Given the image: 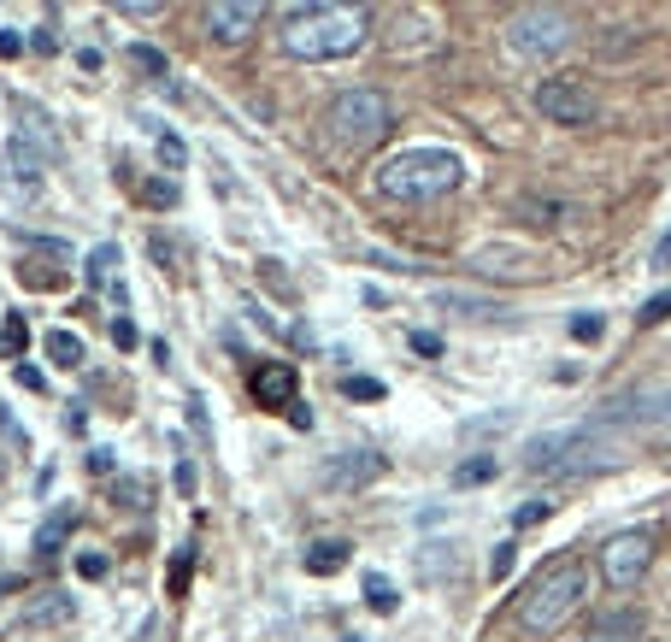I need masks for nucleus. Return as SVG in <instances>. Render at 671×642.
<instances>
[{
	"mask_svg": "<svg viewBox=\"0 0 671 642\" xmlns=\"http://www.w3.org/2000/svg\"><path fill=\"white\" fill-rule=\"evenodd\" d=\"M371 12L366 7H330V0H313V7H289L283 12V53L289 60H347V53L366 48Z\"/></svg>",
	"mask_w": 671,
	"mask_h": 642,
	"instance_id": "nucleus-1",
	"label": "nucleus"
},
{
	"mask_svg": "<svg viewBox=\"0 0 671 642\" xmlns=\"http://www.w3.org/2000/svg\"><path fill=\"white\" fill-rule=\"evenodd\" d=\"M583 602H589V566L583 560H553V566H542V572L524 583L518 625L530 637H553Z\"/></svg>",
	"mask_w": 671,
	"mask_h": 642,
	"instance_id": "nucleus-2",
	"label": "nucleus"
},
{
	"mask_svg": "<svg viewBox=\"0 0 671 642\" xmlns=\"http://www.w3.org/2000/svg\"><path fill=\"white\" fill-rule=\"evenodd\" d=\"M465 178V166H460V154H448V148H406L395 159H383L377 166V195L383 201H442V195H454Z\"/></svg>",
	"mask_w": 671,
	"mask_h": 642,
	"instance_id": "nucleus-3",
	"label": "nucleus"
},
{
	"mask_svg": "<svg viewBox=\"0 0 671 642\" xmlns=\"http://www.w3.org/2000/svg\"><path fill=\"white\" fill-rule=\"evenodd\" d=\"M325 130H330L335 148L366 154L395 130V100H389L383 89H342L330 100V112H325Z\"/></svg>",
	"mask_w": 671,
	"mask_h": 642,
	"instance_id": "nucleus-4",
	"label": "nucleus"
},
{
	"mask_svg": "<svg viewBox=\"0 0 671 642\" xmlns=\"http://www.w3.org/2000/svg\"><path fill=\"white\" fill-rule=\"evenodd\" d=\"M565 41H572V19L560 7H524L507 24V48L524 53V60H553Z\"/></svg>",
	"mask_w": 671,
	"mask_h": 642,
	"instance_id": "nucleus-5",
	"label": "nucleus"
},
{
	"mask_svg": "<svg viewBox=\"0 0 671 642\" xmlns=\"http://www.w3.org/2000/svg\"><path fill=\"white\" fill-rule=\"evenodd\" d=\"M536 112L548 124H595V95L572 77H542L536 83Z\"/></svg>",
	"mask_w": 671,
	"mask_h": 642,
	"instance_id": "nucleus-6",
	"label": "nucleus"
},
{
	"mask_svg": "<svg viewBox=\"0 0 671 642\" xmlns=\"http://www.w3.org/2000/svg\"><path fill=\"white\" fill-rule=\"evenodd\" d=\"M41 171H48V159H41L36 142L12 136L7 148H0V195H12V201H36Z\"/></svg>",
	"mask_w": 671,
	"mask_h": 642,
	"instance_id": "nucleus-7",
	"label": "nucleus"
},
{
	"mask_svg": "<svg viewBox=\"0 0 671 642\" xmlns=\"http://www.w3.org/2000/svg\"><path fill=\"white\" fill-rule=\"evenodd\" d=\"M648 560H654V536L648 531H619L601 548V572H607L612 590H631V583L648 572Z\"/></svg>",
	"mask_w": 671,
	"mask_h": 642,
	"instance_id": "nucleus-8",
	"label": "nucleus"
},
{
	"mask_svg": "<svg viewBox=\"0 0 671 642\" xmlns=\"http://www.w3.org/2000/svg\"><path fill=\"white\" fill-rule=\"evenodd\" d=\"M383 477V455L377 448H342V455L330 460V472H325V489L335 495H347V489H366Z\"/></svg>",
	"mask_w": 671,
	"mask_h": 642,
	"instance_id": "nucleus-9",
	"label": "nucleus"
},
{
	"mask_svg": "<svg viewBox=\"0 0 671 642\" xmlns=\"http://www.w3.org/2000/svg\"><path fill=\"white\" fill-rule=\"evenodd\" d=\"M247 389H254V401H259V407L283 413V407H295L301 377H295V366H289V360H259L254 377H247Z\"/></svg>",
	"mask_w": 671,
	"mask_h": 642,
	"instance_id": "nucleus-10",
	"label": "nucleus"
},
{
	"mask_svg": "<svg viewBox=\"0 0 671 642\" xmlns=\"http://www.w3.org/2000/svg\"><path fill=\"white\" fill-rule=\"evenodd\" d=\"M259 19H266V7H254V0H212L207 7V31L218 41H242L247 31H259Z\"/></svg>",
	"mask_w": 671,
	"mask_h": 642,
	"instance_id": "nucleus-11",
	"label": "nucleus"
},
{
	"mask_svg": "<svg viewBox=\"0 0 671 642\" xmlns=\"http://www.w3.org/2000/svg\"><path fill=\"white\" fill-rule=\"evenodd\" d=\"M583 431H589V425H577V431H548V436H536V443H530V455H524V465H530V472H560V465L572 460V448L583 443Z\"/></svg>",
	"mask_w": 671,
	"mask_h": 642,
	"instance_id": "nucleus-12",
	"label": "nucleus"
},
{
	"mask_svg": "<svg viewBox=\"0 0 671 642\" xmlns=\"http://www.w3.org/2000/svg\"><path fill=\"white\" fill-rule=\"evenodd\" d=\"M619 413H631V419H648V425H666L671 431V389H642V396L631 401H612ZM619 413H607V419H619Z\"/></svg>",
	"mask_w": 671,
	"mask_h": 642,
	"instance_id": "nucleus-13",
	"label": "nucleus"
},
{
	"mask_svg": "<svg viewBox=\"0 0 671 642\" xmlns=\"http://www.w3.org/2000/svg\"><path fill=\"white\" fill-rule=\"evenodd\" d=\"M583 642H642V613H601L589 619Z\"/></svg>",
	"mask_w": 671,
	"mask_h": 642,
	"instance_id": "nucleus-14",
	"label": "nucleus"
},
{
	"mask_svg": "<svg viewBox=\"0 0 671 642\" xmlns=\"http://www.w3.org/2000/svg\"><path fill=\"white\" fill-rule=\"evenodd\" d=\"M301 566H306V572H313V578H330V572H342V566H347V543H342V536H318V543L301 554Z\"/></svg>",
	"mask_w": 671,
	"mask_h": 642,
	"instance_id": "nucleus-15",
	"label": "nucleus"
},
{
	"mask_svg": "<svg viewBox=\"0 0 671 642\" xmlns=\"http://www.w3.org/2000/svg\"><path fill=\"white\" fill-rule=\"evenodd\" d=\"M71 531H77V507H60V513L36 531V554H60V543H65Z\"/></svg>",
	"mask_w": 671,
	"mask_h": 642,
	"instance_id": "nucleus-16",
	"label": "nucleus"
},
{
	"mask_svg": "<svg viewBox=\"0 0 671 642\" xmlns=\"http://www.w3.org/2000/svg\"><path fill=\"white\" fill-rule=\"evenodd\" d=\"M48 360H53V366H65V372H77L83 366V342L71 337V330H48Z\"/></svg>",
	"mask_w": 671,
	"mask_h": 642,
	"instance_id": "nucleus-17",
	"label": "nucleus"
},
{
	"mask_svg": "<svg viewBox=\"0 0 671 642\" xmlns=\"http://www.w3.org/2000/svg\"><path fill=\"white\" fill-rule=\"evenodd\" d=\"M495 477V455H472L454 465V489H472V484H489Z\"/></svg>",
	"mask_w": 671,
	"mask_h": 642,
	"instance_id": "nucleus-18",
	"label": "nucleus"
},
{
	"mask_svg": "<svg viewBox=\"0 0 671 642\" xmlns=\"http://www.w3.org/2000/svg\"><path fill=\"white\" fill-rule=\"evenodd\" d=\"M0 348H7L12 360H24V348H30V325H24V313H7V325H0Z\"/></svg>",
	"mask_w": 671,
	"mask_h": 642,
	"instance_id": "nucleus-19",
	"label": "nucleus"
},
{
	"mask_svg": "<svg viewBox=\"0 0 671 642\" xmlns=\"http://www.w3.org/2000/svg\"><path fill=\"white\" fill-rule=\"evenodd\" d=\"M19 283H30V289H60L65 271H60V266H41V259H24V266H19Z\"/></svg>",
	"mask_w": 671,
	"mask_h": 642,
	"instance_id": "nucleus-20",
	"label": "nucleus"
},
{
	"mask_svg": "<svg viewBox=\"0 0 671 642\" xmlns=\"http://www.w3.org/2000/svg\"><path fill=\"white\" fill-rule=\"evenodd\" d=\"M71 595H53V602H36L30 613H24V625H60V619H71Z\"/></svg>",
	"mask_w": 671,
	"mask_h": 642,
	"instance_id": "nucleus-21",
	"label": "nucleus"
},
{
	"mask_svg": "<svg viewBox=\"0 0 671 642\" xmlns=\"http://www.w3.org/2000/svg\"><path fill=\"white\" fill-rule=\"evenodd\" d=\"M366 602H371L377 613H395V607H401V595H395V583H389L383 572H371V578H366Z\"/></svg>",
	"mask_w": 671,
	"mask_h": 642,
	"instance_id": "nucleus-22",
	"label": "nucleus"
},
{
	"mask_svg": "<svg viewBox=\"0 0 671 642\" xmlns=\"http://www.w3.org/2000/svg\"><path fill=\"white\" fill-rule=\"evenodd\" d=\"M442 566L454 572V548H448V543H425V554H418V572H425V578H442Z\"/></svg>",
	"mask_w": 671,
	"mask_h": 642,
	"instance_id": "nucleus-23",
	"label": "nucleus"
},
{
	"mask_svg": "<svg viewBox=\"0 0 671 642\" xmlns=\"http://www.w3.org/2000/svg\"><path fill=\"white\" fill-rule=\"evenodd\" d=\"M112 266H119V247L100 242L95 254H89V283H95V289H100V283H112Z\"/></svg>",
	"mask_w": 671,
	"mask_h": 642,
	"instance_id": "nucleus-24",
	"label": "nucleus"
},
{
	"mask_svg": "<svg viewBox=\"0 0 671 642\" xmlns=\"http://www.w3.org/2000/svg\"><path fill=\"white\" fill-rule=\"evenodd\" d=\"M124 60H130V65H136V71H142V77H166V53H159V48H142V41H136V48H130V53H124Z\"/></svg>",
	"mask_w": 671,
	"mask_h": 642,
	"instance_id": "nucleus-25",
	"label": "nucleus"
},
{
	"mask_svg": "<svg viewBox=\"0 0 671 642\" xmlns=\"http://www.w3.org/2000/svg\"><path fill=\"white\" fill-rule=\"evenodd\" d=\"M518 213L524 218H530V225H553V218H565V213H572V207H560V201H518Z\"/></svg>",
	"mask_w": 671,
	"mask_h": 642,
	"instance_id": "nucleus-26",
	"label": "nucleus"
},
{
	"mask_svg": "<svg viewBox=\"0 0 671 642\" xmlns=\"http://www.w3.org/2000/svg\"><path fill=\"white\" fill-rule=\"evenodd\" d=\"M342 396L347 401H383V384H377V377H342Z\"/></svg>",
	"mask_w": 671,
	"mask_h": 642,
	"instance_id": "nucleus-27",
	"label": "nucleus"
},
{
	"mask_svg": "<svg viewBox=\"0 0 671 642\" xmlns=\"http://www.w3.org/2000/svg\"><path fill=\"white\" fill-rule=\"evenodd\" d=\"M142 201H148V207H178V183H171V178L142 183Z\"/></svg>",
	"mask_w": 671,
	"mask_h": 642,
	"instance_id": "nucleus-28",
	"label": "nucleus"
},
{
	"mask_svg": "<svg viewBox=\"0 0 671 642\" xmlns=\"http://www.w3.org/2000/svg\"><path fill=\"white\" fill-rule=\"evenodd\" d=\"M642 325H666V318H671V289H660V295H648V301H642Z\"/></svg>",
	"mask_w": 671,
	"mask_h": 642,
	"instance_id": "nucleus-29",
	"label": "nucleus"
},
{
	"mask_svg": "<svg viewBox=\"0 0 671 642\" xmlns=\"http://www.w3.org/2000/svg\"><path fill=\"white\" fill-rule=\"evenodd\" d=\"M601 330H607L601 313H577V318H572V337H577V342H601Z\"/></svg>",
	"mask_w": 671,
	"mask_h": 642,
	"instance_id": "nucleus-30",
	"label": "nucleus"
},
{
	"mask_svg": "<svg viewBox=\"0 0 671 642\" xmlns=\"http://www.w3.org/2000/svg\"><path fill=\"white\" fill-rule=\"evenodd\" d=\"M188 572H195V548H178V560H171V595L188 590Z\"/></svg>",
	"mask_w": 671,
	"mask_h": 642,
	"instance_id": "nucleus-31",
	"label": "nucleus"
},
{
	"mask_svg": "<svg viewBox=\"0 0 671 642\" xmlns=\"http://www.w3.org/2000/svg\"><path fill=\"white\" fill-rule=\"evenodd\" d=\"M548 513H553V501H548V495H542V501H524L518 513H513V524H518V531H530V524H542Z\"/></svg>",
	"mask_w": 671,
	"mask_h": 642,
	"instance_id": "nucleus-32",
	"label": "nucleus"
},
{
	"mask_svg": "<svg viewBox=\"0 0 671 642\" xmlns=\"http://www.w3.org/2000/svg\"><path fill=\"white\" fill-rule=\"evenodd\" d=\"M159 159H166V166H171V171H178V166H183V159H188V148H183V136H171V130H159Z\"/></svg>",
	"mask_w": 671,
	"mask_h": 642,
	"instance_id": "nucleus-33",
	"label": "nucleus"
},
{
	"mask_svg": "<svg viewBox=\"0 0 671 642\" xmlns=\"http://www.w3.org/2000/svg\"><path fill=\"white\" fill-rule=\"evenodd\" d=\"M112 495H119L124 507H142V501H148V484H136V477H119V484H112Z\"/></svg>",
	"mask_w": 671,
	"mask_h": 642,
	"instance_id": "nucleus-34",
	"label": "nucleus"
},
{
	"mask_svg": "<svg viewBox=\"0 0 671 642\" xmlns=\"http://www.w3.org/2000/svg\"><path fill=\"white\" fill-rule=\"evenodd\" d=\"M507 572H513V543H495V554H489V578L501 583Z\"/></svg>",
	"mask_w": 671,
	"mask_h": 642,
	"instance_id": "nucleus-35",
	"label": "nucleus"
},
{
	"mask_svg": "<svg viewBox=\"0 0 671 642\" xmlns=\"http://www.w3.org/2000/svg\"><path fill=\"white\" fill-rule=\"evenodd\" d=\"M148 254L159 259V266H171V259H178V242H171V237H148Z\"/></svg>",
	"mask_w": 671,
	"mask_h": 642,
	"instance_id": "nucleus-36",
	"label": "nucleus"
},
{
	"mask_svg": "<svg viewBox=\"0 0 671 642\" xmlns=\"http://www.w3.org/2000/svg\"><path fill=\"white\" fill-rule=\"evenodd\" d=\"M77 572L83 578H107V554H77Z\"/></svg>",
	"mask_w": 671,
	"mask_h": 642,
	"instance_id": "nucleus-37",
	"label": "nucleus"
},
{
	"mask_svg": "<svg viewBox=\"0 0 671 642\" xmlns=\"http://www.w3.org/2000/svg\"><path fill=\"white\" fill-rule=\"evenodd\" d=\"M413 348H418L425 360H436V354H442V337H430V330H413Z\"/></svg>",
	"mask_w": 671,
	"mask_h": 642,
	"instance_id": "nucleus-38",
	"label": "nucleus"
},
{
	"mask_svg": "<svg viewBox=\"0 0 671 642\" xmlns=\"http://www.w3.org/2000/svg\"><path fill=\"white\" fill-rule=\"evenodd\" d=\"M112 342H119V348H136V342H142V330L130 325V318H119V325H112Z\"/></svg>",
	"mask_w": 671,
	"mask_h": 642,
	"instance_id": "nucleus-39",
	"label": "nucleus"
},
{
	"mask_svg": "<svg viewBox=\"0 0 671 642\" xmlns=\"http://www.w3.org/2000/svg\"><path fill=\"white\" fill-rule=\"evenodd\" d=\"M24 53V36L19 31H0V60H19Z\"/></svg>",
	"mask_w": 671,
	"mask_h": 642,
	"instance_id": "nucleus-40",
	"label": "nucleus"
},
{
	"mask_svg": "<svg viewBox=\"0 0 671 642\" xmlns=\"http://www.w3.org/2000/svg\"><path fill=\"white\" fill-rule=\"evenodd\" d=\"M30 48H36V53H53V48H60V36H53V24H41V31L30 36Z\"/></svg>",
	"mask_w": 671,
	"mask_h": 642,
	"instance_id": "nucleus-41",
	"label": "nucleus"
},
{
	"mask_svg": "<svg viewBox=\"0 0 671 642\" xmlns=\"http://www.w3.org/2000/svg\"><path fill=\"white\" fill-rule=\"evenodd\" d=\"M89 472H100V477L112 472V448H89Z\"/></svg>",
	"mask_w": 671,
	"mask_h": 642,
	"instance_id": "nucleus-42",
	"label": "nucleus"
},
{
	"mask_svg": "<svg viewBox=\"0 0 671 642\" xmlns=\"http://www.w3.org/2000/svg\"><path fill=\"white\" fill-rule=\"evenodd\" d=\"M19 384H24V389H36V396H41V389H48V377H41L36 366H19Z\"/></svg>",
	"mask_w": 671,
	"mask_h": 642,
	"instance_id": "nucleus-43",
	"label": "nucleus"
},
{
	"mask_svg": "<svg viewBox=\"0 0 671 642\" xmlns=\"http://www.w3.org/2000/svg\"><path fill=\"white\" fill-rule=\"evenodd\" d=\"M178 495H195V465L178 460Z\"/></svg>",
	"mask_w": 671,
	"mask_h": 642,
	"instance_id": "nucleus-44",
	"label": "nucleus"
},
{
	"mask_svg": "<svg viewBox=\"0 0 671 642\" xmlns=\"http://www.w3.org/2000/svg\"><path fill=\"white\" fill-rule=\"evenodd\" d=\"M666 266H671V230L660 237V247H654V271H666Z\"/></svg>",
	"mask_w": 671,
	"mask_h": 642,
	"instance_id": "nucleus-45",
	"label": "nucleus"
},
{
	"mask_svg": "<svg viewBox=\"0 0 671 642\" xmlns=\"http://www.w3.org/2000/svg\"><path fill=\"white\" fill-rule=\"evenodd\" d=\"M0 590H19V578H0Z\"/></svg>",
	"mask_w": 671,
	"mask_h": 642,
	"instance_id": "nucleus-46",
	"label": "nucleus"
},
{
	"mask_svg": "<svg viewBox=\"0 0 671 642\" xmlns=\"http://www.w3.org/2000/svg\"><path fill=\"white\" fill-rule=\"evenodd\" d=\"M342 642H366V637H354V631H347V637H342Z\"/></svg>",
	"mask_w": 671,
	"mask_h": 642,
	"instance_id": "nucleus-47",
	"label": "nucleus"
}]
</instances>
